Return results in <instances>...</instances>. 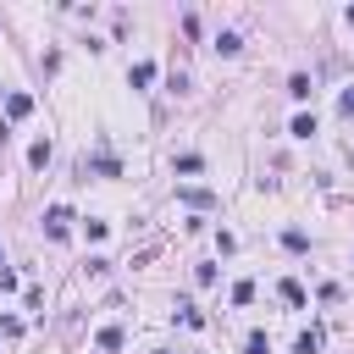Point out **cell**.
I'll return each mask as SVG.
<instances>
[{"instance_id":"52a82bcc","label":"cell","mask_w":354,"mask_h":354,"mask_svg":"<svg viewBox=\"0 0 354 354\" xmlns=\"http://www.w3.org/2000/svg\"><path fill=\"white\" fill-rule=\"evenodd\" d=\"M6 111H11V116H28V111H33V100H28V94H11V105H6Z\"/></svg>"},{"instance_id":"9c48e42d","label":"cell","mask_w":354,"mask_h":354,"mask_svg":"<svg viewBox=\"0 0 354 354\" xmlns=\"http://www.w3.org/2000/svg\"><path fill=\"white\" fill-rule=\"evenodd\" d=\"M249 354H271V343H266V332H249Z\"/></svg>"},{"instance_id":"8fae6325","label":"cell","mask_w":354,"mask_h":354,"mask_svg":"<svg viewBox=\"0 0 354 354\" xmlns=\"http://www.w3.org/2000/svg\"><path fill=\"white\" fill-rule=\"evenodd\" d=\"M348 28H354V6H348Z\"/></svg>"},{"instance_id":"277c9868","label":"cell","mask_w":354,"mask_h":354,"mask_svg":"<svg viewBox=\"0 0 354 354\" xmlns=\"http://www.w3.org/2000/svg\"><path fill=\"white\" fill-rule=\"evenodd\" d=\"M293 354H321V332L310 326V332H299V343H293Z\"/></svg>"},{"instance_id":"3957f363","label":"cell","mask_w":354,"mask_h":354,"mask_svg":"<svg viewBox=\"0 0 354 354\" xmlns=\"http://www.w3.org/2000/svg\"><path fill=\"white\" fill-rule=\"evenodd\" d=\"M28 166H33V171H44V166H50V138H39V144L28 149Z\"/></svg>"},{"instance_id":"6da1fadb","label":"cell","mask_w":354,"mask_h":354,"mask_svg":"<svg viewBox=\"0 0 354 354\" xmlns=\"http://www.w3.org/2000/svg\"><path fill=\"white\" fill-rule=\"evenodd\" d=\"M66 221H72L66 205H50V210H44V232H50V238H66Z\"/></svg>"},{"instance_id":"5b68a950","label":"cell","mask_w":354,"mask_h":354,"mask_svg":"<svg viewBox=\"0 0 354 354\" xmlns=\"http://www.w3.org/2000/svg\"><path fill=\"white\" fill-rule=\"evenodd\" d=\"M288 94H293V100H310V77L293 72V77H288Z\"/></svg>"},{"instance_id":"8992f818","label":"cell","mask_w":354,"mask_h":354,"mask_svg":"<svg viewBox=\"0 0 354 354\" xmlns=\"http://www.w3.org/2000/svg\"><path fill=\"white\" fill-rule=\"evenodd\" d=\"M216 50H221V55H238L243 44H238V33H221V39H216Z\"/></svg>"},{"instance_id":"7c38bea8","label":"cell","mask_w":354,"mask_h":354,"mask_svg":"<svg viewBox=\"0 0 354 354\" xmlns=\"http://www.w3.org/2000/svg\"><path fill=\"white\" fill-rule=\"evenodd\" d=\"M149 354H166V348H149Z\"/></svg>"},{"instance_id":"7a4b0ae2","label":"cell","mask_w":354,"mask_h":354,"mask_svg":"<svg viewBox=\"0 0 354 354\" xmlns=\"http://www.w3.org/2000/svg\"><path fill=\"white\" fill-rule=\"evenodd\" d=\"M127 83H133V88H149V83H155V61H138V66L127 72Z\"/></svg>"},{"instance_id":"30bf717a","label":"cell","mask_w":354,"mask_h":354,"mask_svg":"<svg viewBox=\"0 0 354 354\" xmlns=\"http://www.w3.org/2000/svg\"><path fill=\"white\" fill-rule=\"evenodd\" d=\"M337 111H343V116L354 122V88H343V100H337Z\"/></svg>"},{"instance_id":"ba28073f","label":"cell","mask_w":354,"mask_h":354,"mask_svg":"<svg viewBox=\"0 0 354 354\" xmlns=\"http://www.w3.org/2000/svg\"><path fill=\"white\" fill-rule=\"evenodd\" d=\"M199 166H205V160H199V155H177V171H183V177H194V171H199Z\"/></svg>"}]
</instances>
